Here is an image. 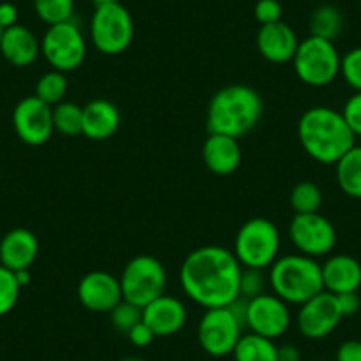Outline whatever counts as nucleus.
<instances>
[{
	"instance_id": "34",
	"label": "nucleus",
	"mask_w": 361,
	"mask_h": 361,
	"mask_svg": "<svg viewBox=\"0 0 361 361\" xmlns=\"http://www.w3.org/2000/svg\"><path fill=\"white\" fill-rule=\"evenodd\" d=\"M253 15L260 25H267V23H275L282 20L283 8L280 0H257Z\"/></svg>"
},
{
	"instance_id": "19",
	"label": "nucleus",
	"mask_w": 361,
	"mask_h": 361,
	"mask_svg": "<svg viewBox=\"0 0 361 361\" xmlns=\"http://www.w3.org/2000/svg\"><path fill=\"white\" fill-rule=\"evenodd\" d=\"M39 253V241L29 228H13L0 241V264L11 271L30 269Z\"/></svg>"
},
{
	"instance_id": "32",
	"label": "nucleus",
	"mask_w": 361,
	"mask_h": 361,
	"mask_svg": "<svg viewBox=\"0 0 361 361\" xmlns=\"http://www.w3.org/2000/svg\"><path fill=\"white\" fill-rule=\"evenodd\" d=\"M110 319H112V324L117 331L126 333L128 335V331L142 321V308L130 303V301L123 300L110 312Z\"/></svg>"
},
{
	"instance_id": "35",
	"label": "nucleus",
	"mask_w": 361,
	"mask_h": 361,
	"mask_svg": "<svg viewBox=\"0 0 361 361\" xmlns=\"http://www.w3.org/2000/svg\"><path fill=\"white\" fill-rule=\"evenodd\" d=\"M340 112H342L343 119H345L347 126L350 128L354 137H361V92H354Z\"/></svg>"
},
{
	"instance_id": "8",
	"label": "nucleus",
	"mask_w": 361,
	"mask_h": 361,
	"mask_svg": "<svg viewBox=\"0 0 361 361\" xmlns=\"http://www.w3.org/2000/svg\"><path fill=\"white\" fill-rule=\"evenodd\" d=\"M123 300L144 308L152 300L165 294L166 290V269L152 255H137L124 266L119 276Z\"/></svg>"
},
{
	"instance_id": "9",
	"label": "nucleus",
	"mask_w": 361,
	"mask_h": 361,
	"mask_svg": "<svg viewBox=\"0 0 361 361\" xmlns=\"http://www.w3.org/2000/svg\"><path fill=\"white\" fill-rule=\"evenodd\" d=\"M41 54L51 69L66 75L76 71L87 57V41L82 29L73 20L48 25L41 39Z\"/></svg>"
},
{
	"instance_id": "10",
	"label": "nucleus",
	"mask_w": 361,
	"mask_h": 361,
	"mask_svg": "<svg viewBox=\"0 0 361 361\" xmlns=\"http://www.w3.org/2000/svg\"><path fill=\"white\" fill-rule=\"evenodd\" d=\"M243 328L245 326L228 307L207 308L200 317L197 336L204 353L214 357H224L234 353L243 336Z\"/></svg>"
},
{
	"instance_id": "17",
	"label": "nucleus",
	"mask_w": 361,
	"mask_h": 361,
	"mask_svg": "<svg viewBox=\"0 0 361 361\" xmlns=\"http://www.w3.org/2000/svg\"><path fill=\"white\" fill-rule=\"evenodd\" d=\"M142 321L151 328L154 336H172L185 328L188 312L179 298L165 293L142 308Z\"/></svg>"
},
{
	"instance_id": "3",
	"label": "nucleus",
	"mask_w": 361,
	"mask_h": 361,
	"mask_svg": "<svg viewBox=\"0 0 361 361\" xmlns=\"http://www.w3.org/2000/svg\"><path fill=\"white\" fill-rule=\"evenodd\" d=\"M264 103L253 87L231 83L221 87L207 105V131L241 138L259 124Z\"/></svg>"
},
{
	"instance_id": "23",
	"label": "nucleus",
	"mask_w": 361,
	"mask_h": 361,
	"mask_svg": "<svg viewBox=\"0 0 361 361\" xmlns=\"http://www.w3.org/2000/svg\"><path fill=\"white\" fill-rule=\"evenodd\" d=\"M338 188L350 199H361V145H353L335 163Z\"/></svg>"
},
{
	"instance_id": "13",
	"label": "nucleus",
	"mask_w": 361,
	"mask_h": 361,
	"mask_svg": "<svg viewBox=\"0 0 361 361\" xmlns=\"http://www.w3.org/2000/svg\"><path fill=\"white\" fill-rule=\"evenodd\" d=\"M342 319L343 315L340 312L335 294L322 290L317 296L310 298L303 305H300L296 324L305 338L322 340L335 331Z\"/></svg>"
},
{
	"instance_id": "39",
	"label": "nucleus",
	"mask_w": 361,
	"mask_h": 361,
	"mask_svg": "<svg viewBox=\"0 0 361 361\" xmlns=\"http://www.w3.org/2000/svg\"><path fill=\"white\" fill-rule=\"evenodd\" d=\"M16 23H18V8L11 2H2L0 4V29L6 30Z\"/></svg>"
},
{
	"instance_id": "33",
	"label": "nucleus",
	"mask_w": 361,
	"mask_h": 361,
	"mask_svg": "<svg viewBox=\"0 0 361 361\" xmlns=\"http://www.w3.org/2000/svg\"><path fill=\"white\" fill-rule=\"evenodd\" d=\"M264 287H266V280H264L262 269H246V267H243L241 280H239V296L245 298V300H252V298L266 293Z\"/></svg>"
},
{
	"instance_id": "16",
	"label": "nucleus",
	"mask_w": 361,
	"mask_h": 361,
	"mask_svg": "<svg viewBox=\"0 0 361 361\" xmlns=\"http://www.w3.org/2000/svg\"><path fill=\"white\" fill-rule=\"evenodd\" d=\"M300 47V37L296 30L286 22L267 23L260 25L257 32V50L260 57L266 59L271 64H287L293 62Z\"/></svg>"
},
{
	"instance_id": "4",
	"label": "nucleus",
	"mask_w": 361,
	"mask_h": 361,
	"mask_svg": "<svg viewBox=\"0 0 361 361\" xmlns=\"http://www.w3.org/2000/svg\"><path fill=\"white\" fill-rule=\"evenodd\" d=\"M267 283L271 293L276 294L280 300L298 307L324 290L321 264L317 262V259H312L303 253L279 257L271 264Z\"/></svg>"
},
{
	"instance_id": "20",
	"label": "nucleus",
	"mask_w": 361,
	"mask_h": 361,
	"mask_svg": "<svg viewBox=\"0 0 361 361\" xmlns=\"http://www.w3.org/2000/svg\"><path fill=\"white\" fill-rule=\"evenodd\" d=\"M241 145L238 138L209 133L202 145L204 165L214 176H231L241 165Z\"/></svg>"
},
{
	"instance_id": "37",
	"label": "nucleus",
	"mask_w": 361,
	"mask_h": 361,
	"mask_svg": "<svg viewBox=\"0 0 361 361\" xmlns=\"http://www.w3.org/2000/svg\"><path fill=\"white\" fill-rule=\"evenodd\" d=\"M336 301H338L340 312H342L343 317H350V315L357 314L361 308V298L357 294V290L354 293H343V294H335Z\"/></svg>"
},
{
	"instance_id": "38",
	"label": "nucleus",
	"mask_w": 361,
	"mask_h": 361,
	"mask_svg": "<svg viewBox=\"0 0 361 361\" xmlns=\"http://www.w3.org/2000/svg\"><path fill=\"white\" fill-rule=\"evenodd\" d=\"M336 361H361L360 340H345L336 349Z\"/></svg>"
},
{
	"instance_id": "41",
	"label": "nucleus",
	"mask_w": 361,
	"mask_h": 361,
	"mask_svg": "<svg viewBox=\"0 0 361 361\" xmlns=\"http://www.w3.org/2000/svg\"><path fill=\"white\" fill-rule=\"evenodd\" d=\"M15 276H16V282L20 283V287H25L30 283V269L15 271Z\"/></svg>"
},
{
	"instance_id": "2",
	"label": "nucleus",
	"mask_w": 361,
	"mask_h": 361,
	"mask_svg": "<svg viewBox=\"0 0 361 361\" xmlns=\"http://www.w3.org/2000/svg\"><path fill=\"white\" fill-rule=\"evenodd\" d=\"M298 138L303 151L322 165H335L353 145L356 137L342 112L331 106H312L298 123Z\"/></svg>"
},
{
	"instance_id": "15",
	"label": "nucleus",
	"mask_w": 361,
	"mask_h": 361,
	"mask_svg": "<svg viewBox=\"0 0 361 361\" xmlns=\"http://www.w3.org/2000/svg\"><path fill=\"white\" fill-rule=\"evenodd\" d=\"M82 307L94 314H110L123 301V290L117 276L109 271H90L82 276L76 287Z\"/></svg>"
},
{
	"instance_id": "36",
	"label": "nucleus",
	"mask_w": 361,
	"mask_h": 361,
	"mask_svg": "<svg viewBox=\"0 0 361 361\" xmlns=\"http://www.w3.org/2000/svg\"><path fill=\"white\" fill-rule=\"evenodd\" d=\"M128 338H130V342L133 343L135 347H147L151 345L152 340H154L156 336L154 333L151 331V328H149L144 321H140L137 326H133V328L128 331Z\"/></svg>"
},
{
	"instance_id": "31",
	"label": "nucleus",
	"mask_w": 361,
	"mask_h": 361,
	"mask_svg": "<svg viewBox=\"0 0 361 361\" xmlns=\"http://www.w3.org/2000/svg\"><path fill=\"white\" fill-rule=\"evenodd\" d=\"M340 76L354 92H361V47L353 48L342 55Z\"/></svg>"
},
{
	"instance_id": "29",
	"label": "nucleus",
	"mask_w": 361,
	"mask_h": 361,
	"mask_svg": "<svg viewBox=\"0 0 361 361\" xmlns=\"http://www.w3.org/2000/svg\"><path fill=\"white\" fill-rule=\"evenodd\" d=\"M34 11L47 25L69 22L75 16V0H34Z\"/></svg>"
},
{
	"instance_id": "6",
	"label": "nucleus",
	"mask_w": 361,
	"mask_h": 361,
	"mask_svg": "<svg viewBox=\"0 0 361 361\" xmlns=\"http://www.w3.org/2000/svg\"><path fill=\"white\" fill-rule=\"evenodd\" d=\"M340 62L342 55L335 43L315 36L301 39L293 59L294 73L308 87H326L335 82Z\"/></svg>"
},
{
	"instance_id": "18",
	"label": "nucleus",
	"mask_w": 361,
	"mask_h": 361,
	"mask_svg": "<svg viewBox=\"0 0 361 361\" xmlns=\"http://www.w3.org/2000/svg\"><path fill=\"white\" fill-rule=\"evenodd\" d=\"M121 112L109 99H92L82 106V135L89 140L105 142L117 133Z\"/></svg>"
},
{
	"instance_id": "1",
	"label": "nucleus",
	"mask_w": 361,
	"mask_h": 361,
	"mask_svg": "<svg viewBox=\"0 0 361 361\" xmlns=\"http://www.w3.org/2000/svg\"><path fill=\"white\" fill-rule=\"evenodd\" d=\"M243 266L232 250L200 246L186 255L179 269V282L186 296L202 308L228 307L239 298Z\"/></svg>"
},
{
	"instance_id": "5",
	"label": "nucleus",
	"mask_w": 361,
	"mask_h": 361,
	"mask_svg": "<svg viewBox=\"0 0 361 361\" xmlns=\"http://www.w3.org/2000/svg\"><path fill=\"white\" fill-rule=\"evenodd\" d=\"M280 239L279 227L267 218H250L239 227L234 239V255L246 269H269L279 259Z\"/></svg>"
},
{
	"instance_id": "27",
	"label": "nucleus",
	"mask_w": 361,
	"mask_h": 361,
	"mask_svg": "<svg viewBox=\"0 0 361 361\" xmlns=\"http://www.w3.org/2000/svg\"><path fill=\"white\" fill-rule=\"evenodd\" d=\"M294 214L319 213L322 206V190L314 180H300L289 195Z\"/></svg>"
},
{
	"instance_id": "28",
	"label": "nucleus",
	"mask_w": 361,
	"mask_h": 361,
	"mask_svg": "<svg viewBox=\"0 0 361 361\" xmlns=\"http://www.w3.org/2000/svg\"><path fill=\"white\" fill-rule=\"evenodd\" d=\"M54 114V130L64 137L82 135V106L73 102H62L51 106Z\"/></svg>"
},
{
	"instance_id": "11",
	"label": "nucleus",
	"mask_w": 361,
	"mask_h": 361,
	"mask_svg": "<svg viewBox=\"0 0 361 361\" xmlns=\"http://www.w3.org/2000/svg\"><path fill=\"white\" fill-rule=\"evenodd\" d=\"M289 239L298 253L319 259L336 246V228L321 213L294 214L289 224Z\"/></svg>"
},
{
	"instance_id": "42",
	"label": "nucleus",
	"mask_w": 361,
	"mask_h": 361,
	"mask_svg": "<svg viewBox=\"0 0 361 361\" xmlns=\"http://www.w3.org/2000/svg\"><path fill=\"white\" fill-rule=\"evenodd\" d=\"M114 2H119V0H92V6L96 8H103V6H109L114 4Z\"/></svg>"
},
{
	"instance_id": "45",
	"label": "nucleus",
	"mask_w": 361,
	"mask_h": 361,
	"mask_svg": "<svg viewBox=\"0 0 361 361\" xmlns=\"http://www.w3.org/2000/svg\"><path fill=\"white\" fill-rule=\"evenodd\" d=\"M360 9H361V0H360Z\"/></svg>"
},
{
	"instance_id": "25",
	"label": "nucleus",
	"mask_w": 361,
	"mask_h": 361,
	"mask_svg": "<svg viewBox=\"0 0 361 361\" xmlns=\"http://www.w3.org/2000/svg\"><path fill=\"white\" fill-rule=\"evenodd\" d=\"M308 29H310V36L322 37L335 43L336 37L342 34L343 30V15L336 6L331 4H321L310 13L308 18Z\"/></svg>"
},
{
	"instance_id": "12",
	"label": "nucleus",
	"mask_w": 361,
	"mask_h": 361,
	"mask_svg": "<svg viewBox=\"0 0 361 361\" xmlns=\"http://www.w3.org/2000/svg\"><path fill=\"white\" fill-rule=\"evenodd\" d=\"M290 326L289 305L273 293H262L246 303L245 328L266 338L276 340Z\"/></svg>"
},
{
	"instance_id": "26",
	"label": "nucleus",
	"mask_w": 361,
	"mask_h": 361,
	"mask_svg": "<svg viewBox=\"0 0 361 361\" xmlns=\"http://www.w3.org/2000/svg\"><path fill=\"white\" fill-rule=\"evenodd\" d=\"M69 90V82L66 73L57 71V69H50L39 76L34 87V96L44 102L47 105L55 106L66 99V94Z\"/></svg>"
},
{
	"instance_id": "43",
	"label": "nucleus",
	"mask_w": 361,
	"mask_h": 361,
	"mask_svg": "<svg viewBox=\"0 0 361 361\" xmlns=\"http://www.w3.org/2000/svg\"><path fill=\"white\" fill-rule=\"evenodd\" d=\"M123 361H144V360H140V357H137V356H130V357H126V360H123Z\"/></svg>"
},
{
	"instance_id": "21",
	"label": "nucleus",
	"mask_w": 361,
	"mask_h": 361,
	"mask_svg": "<svg viewBox=\"0 0 361 361\" xmlns=\"http://www.w3.org/2000/svg\"><path fill=\"white\" fill-rule=\"evenodd\" d=\"M322 267L324 290L331 294L354 293L361 287V264L347 253H336L326 259Z\"/></svg>"
},
{
	"instance_id": "30",
	"label": "nucleus",
	"mask_w": 361,
	"mask_h": 361,
	"mask_svg": "<svg viewBox=\"0 0 361 361\" xmlns=\"http://www.w3.org/2000/svg\"><path fill=\"white\" fill-rule=\"evenodd\" d=\"M20 283L16 282L15 271L0 264V317L8 315L16 307L20 298Z\"/></svg>"
},
{
	"instance_id": "7",
	"label": "nucleus",
	"mask_w": 361,
	"mask_h": 361,
	"mask_svg": "<svg viewBox=\"0 0 361 361\" xmlns=\"http://www.w3.org/2000/svg\"><path fill=\"white\" fill-rule=\"evenodd\" d=\"M89 36L103 55H121L130 48L135 36L131 13L121 2L96 8L89 23Z\"/></svg>"
},
{
	"instance_id": "44",
	"label": "nucleus",
	"mask_w": 361,
	"mask_h": 361,
	"mask_svg": "<svg viewBox=\"0 0 361 361\" xmlns=\"http://www.w3.org/2000/svg\"><path fill=\"white\" fill-rule=\"evenodd\" d=\"M2 32H4V30H2V29H0V37H2Z\"/></svg>"
},
{
	"instance_id": "14",
	"label": "nucleus",
	"mask_w": 361,
	"mask_h": 361,
	"mask_svg": "<svg viewBox=\"0 0 361 361\" xmlns=\"http://www.w3.org/2000/svg\"><path fill=\"white\" fill-rule=\"evenodd\" d=\"M13 128L23 144L44 145L55 131L51 106L34 94L20 99L13 110Z\"/></svg>"
},
{
	"instance_id": "40",
	"label": "nucleus",
	"mask_w": 361,
	"mask_h": 361,
	"mask_svg": "<svg viewBox=\"0 0 361 361\" xmlns=\"http://www.w3.org/2000/svg\"><path fill=\"white\" fill-rule=\"evenodd\" d=\"M300 350L298 347L286 343V345L279 347V361H300Z\"/></svg>"
},
{
	"instance_id": "22",
	"label": "nucleus",
	"mask_w": 361,
	"mask_h": 361,
	"mask_svg": "<svg viewBox=\"0 0 361 361\" xmlns=\"http://www.w3.org/2000/svg\"><path fill=\"white\" fill-rule=\"evenodd\" d=\"M0 54L9 64L16 66V68H27L39 57L41 41L37 39L32 30L16 23L2 32Z\"/></svg>"
},
{
	"instance_id": "24",
	"label": "nucleus",
	"mask_w": 361,
	"mask_h": 361,
	"mask_svg": "<svg viewBox=\"0 0 361 361\" xmlns=\"http://www.w3.org/2000/svg\"><path fill=\"white\" fill-rule=\"evenodd\" d=\"M232 356L234 361H279V345L275 340L250 331L239 338Z\"/></svg>"
}]
</instances>
